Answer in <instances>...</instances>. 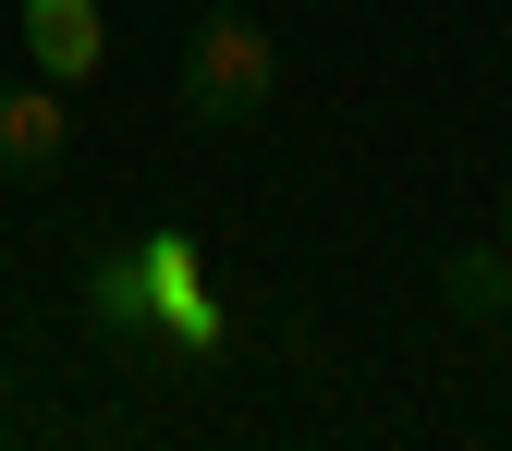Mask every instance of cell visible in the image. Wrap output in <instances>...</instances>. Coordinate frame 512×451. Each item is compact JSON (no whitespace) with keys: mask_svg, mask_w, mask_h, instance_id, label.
Instances as JSON below:
<instances>
[{"mask_svg":"<svg viewBox=\"0 0 512 451\" xmlns=\"http://www.w3.org/2000/svg\"><path fill=\"white\" fill-rule=\"evenodd\" d=\"M281 86V49L269 25L244 13V0H196V25H183V61H171V98L208 122V135H232V122H256Z\"/></svg>","mask_w":512,"mask_h":451,"instance_id":"cell-1","label":"cell"},{"mask_svg":"<svg viewBox=\"0 0 512 451\" xmlns=\"http://www.w3.org/2000/svg\"><path fill=\"white\" fill-rule=\"evenodd\" d=\"M61 159H74L61 86H0V183H61Z\"/></svg>","mask_w":512,"mask_h":451,"instance_id":"cell-2","label":"cell"},{"mask_svg":"<svg viewBox=\"0 0 512 451\" xmlns=\"http://www.w3.org/2000/svg\"><path fill=\"white\" fill-rule=\"evenodd\" d=\"M25 61L61 74V86H86L110 61V13H98V0H25Z\"/></svg>","mask_w":512,"mask_h":451,"instance_id":"cell-3","label":"cell"},{"mask_svg":"<svg viewBox=\"0 0 512 451\" xmlns=\"http://www.w3.org/2000/svg\"><path fill=\"white\" fill-rule=\"evenodd\" d=\"M439 293H452V317H512V244H452Z\"/></svg>","mask_w":512,"mask_h":451,"instance_id":"cell-4","label":"cell"},{"mask_svg":"<svg viewBox=\"0 0 512 451\" xmlns=\"http://www.w3.org/2000/svg\"><path fill=\"white\" fill-rule=\"evenodd\" d=\"M500 244H512V171H500Z\"/></svg>","mask_w":512,"mask_h":451,"instance_id":"cell-5","label":"cell"},{"mask_svg":"<svg viewBox=\"0 0 512 451\" xmlns=\"http://www.w3.org/2000/svg\"><path fill=\"white\" fill-rule=\"evenodd\" d=\"M0 415H13V366H0Z\"/></svg>","mask_w":512,"mask_h":451,"instance_id":"cell-6","label":"cell"}]
</instances>
